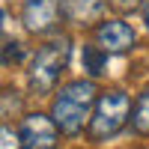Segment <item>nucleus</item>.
<instances>
[{
  "mask_svg": "<svg viewBox=\"0 0 149 149\" xmlns=\"http://www.w3.org/2000/svg\"><path fill=\"white\" fill-rule=\"evenodd\" d=\"M95 98H98V90L93 81H72L57 93L54 107H51V119L57 122V128L63 134L78 137L93 116Z\"/></svg>",
  "mask_w": 149,
  "mask_h": 149,
  "instance_id": "nucleus-1",
  "label": "nucleus"
},
{
  "mask_svg": "<svg viewBox=\"0 0 149 149\" xmlns=\"http://www.w3.org/2000/svg\"><path fill=\"white\" fill-rule=\"evenodd\" d=\"M131 119V98L128 93L122 90H104L102 95L95 98V107H93V116H90V140L95 143H104L110 137L125 128V122Z\"/></svg>",
  "mask_w": 149,
  "mask_h": 149,
  "instance_id": "nucleus-2",
  "label": "nucleus"
},
{
  "mask_svg": "<svg viewBox=\"0 0 149 149\" xmlns=\"http://www.w3.org/2000/svg\"><path fill=\"white\" fill-rule=\"evenodd\" d=\"M69 57H72V42L66 39V36H60V39L42 45L39 51H36L33 63H30V72H27L30 90L36 95L51 93L57 86V81H60V74H63L66 63H69Z\"/></svg>",
  "mask_w": 149,
  "mask_h": 149,
  "instance_id": "nucleus-3",
  "label": "nucleus"
},
{
  "mask_svg": "<svg viewBox=\"0 0 149 149\" xmlns=\"http://www.w3.org/2000/svg\"><path fill=\"white\" fill-rule=\"evenodd\" d=\"M18 137H21V149H57L60 128L45 113H27L24 122H21Z\"/></svg>",
  "mask_w": 149,
  "mask_h": 149,
  "instance_id": "nucleus-4",
  "label": "nucleus"
},
{
  "mask_svg": "<svg viewBox=\"0 0 149 149\" xmlns=\"http://www.w3.org/2000/svg\"><path fill=\"white\" fill-rule=\"evenodd\" d=\"M57 15H60V3L57 0H24V9H21V21L30 33L42 36V33H51L57 27Z\"/></svg>",
  "mask_w": 149,
  "mask_h": 149,
  "instance_id": "nucleus-5",
  "label": "nucleus"
},
{
  "mask_svg": "<svg viewBox=\"0 0 149 149\" xmlns=\"http://www.w3.org/2000/svg\"><path fill=\"white\" fill-rule=\"evenodd\" d=\"M95 45L104 54H125L134 45V30L125 21H104L95 27Z\"/></svg>",
  "mask_w": 149,
  "mask_h": 149,
  "instance_id": "nucleus-6",
  "label": "nucleus"
},
{
  "mask_svg": "<svg viewBox=\"0 0 149 149\" xmlns=\"http://www.w3.org/2000/svg\"><path fill=\"white\" fill-rule=\"evenodd\" d=\"M104 3L107 0H63L60 9H63V15L69 21H74V24H90V21H95L104 12Z\"/></svg>",
  "mask_w": 149,
  "mask_h": 149,
  "instance_id": "nucleus-7",
  "label": "nucleus"
},
{
  "mask_svg": "<svg viewBox=\"0 0 149 149\" xmlns=\"http://www.w3.org/2000/svg\"><path fill=\"white\" fill-rule=\"evenodd\" d=\"M131 122H134V131L149 134V90L140 95V102H137V107L131 113Z\"/></svg>",
  "mask_w": 149,
  "mask_h": 149,
  "instance_id": "nucleus-8",
  "label": "nucleus"
},
{
  "mask_svg": "<svg viewBox=\"0 0 149 149\" xmlns=\"http://www.w3.org/2000/svg\"><path fill=\"white\" fill-rule=\"evenodd\" d=\"M84 66L90 74H102L104 72V51L98 45H86V51H84Z\"/></svg>",
  "mask_w": 149,
  "mask_h": 149,
  "instance_id": "nucleus-9",
  "label": "nucleus"
},
{
  "mask_svg": "<svg viewBox=\"0 0 149 149\" xmlns=\"http://www.w3.org/2000/svg\"><path fill=\"white\" fill-rule=\"evenodd\" d=\"M0 149H21V137L15 128H9L6 122H0Z\"/></svg>",
  "mask_w": 149,
  "mask_h": 149,
  "instance_id": "nucleus-10",
  "label": "nucleus"
},
{
  "mask_svg": "<svg viewBox=\"0 0 149 149\" xmlns=\"http://www.w3.org/2000/svg\"><path fill=\"white\" fill-rule=\"evenodd\" d=\"M21 60H24V45L21 42H9L0 51V63H21Z\"/></svg>",
  "mask_w": 149,
  "mask_h": 149,
  "instance_id": "nucleus-11",
  "label": "nucleus"
},
{
  "mask_svg": "<svg viewBox=\"0 0 149 149\" xmlns=\"http://www.w3.org/2000/svg\"><path fill=\"white\" fill-rule=\"evenodd\" d=\"M143 18H146V24H149V0L143 3Z\"/></svg>",
  "mask_w": 149,
  "mask_h": 149,
  "instance_id": "nucleus-12",
  "label": "nucleus"
},
{
  "mask_svg": "<svg viewBox=\"0 0 149 149\" xmlns=\"http://www.w3.org/2000/svg\"><path fill=\"white\" fill-rule=\"evenodd\" d=\"M0 33H3V12H0Z\"/></svg>",
  "mask_w": 149,
  "mask_h": 149,
  "instance_id": "nucleus-13",
  "label": "nucleus"
}]
</instances>
